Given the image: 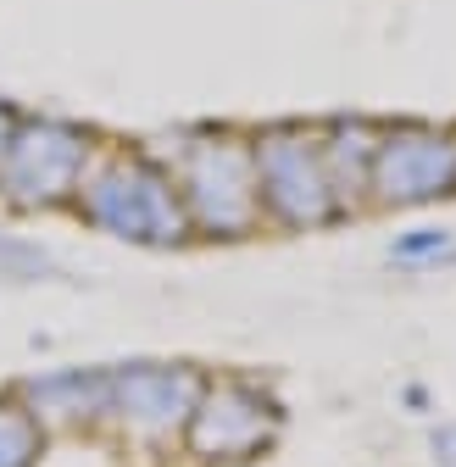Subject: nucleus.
Returning <instances> with one entry per match:
<instances>
[{
	"mask_svg": "<svg viewBox=\"0 0 456 467\" xmlns=\"http://www.w3.org/2000/svg\"><path fill=\"white\" fill-rule=\"evenodd\" d=\"M39 456V429L23 406H0V467H34Z\"/></svg>",
	"mask_w": 456,
	"mask_h": 467,
	"instance_id": "obj_10",
	"label": "nucleus"
},
{
	"mask_svg": "<svg viewBox=\"0 0 456 467\" xmlns=\"http://www.w3.org/2000/svg\"><path fill=\"white\" fill-rule=\"evenodd\" d=\"M429 451H434L440 467H456V423H440V429L429 434Z\"/></svg>",
	"mask_w": 456,
	"mask_h": 467,
	"instance_id": "obj_11",
	"label": "nucleus"
},
{
	"mask_svg": "<svg viewBox=\"0 0 456 467\" xmlns=\"http://www.w3.org/2000/svg\"><path fill=\"white\" fill-rule=\"evenodd\" d=\"M173 184L184 195L190 228L212 240H240L262 223V195H256V150L240 134H201L195 145L179 150Z\"/></svg>",
	"mask_w": 456,
	"mask_h": 467,
	"instance_id": "obj_2",
	"label": "nucleus"
},
{
	"mask_svg": "<svg viewBox=\"0 0 456 467\" xmlns=\"http://www.w3.org/2000/svg\"><path fill=\"white\" fill-rule=\"evenodd\" d=\"M201 379L190 368H161V362H140L129 373H111V412L118 423L140 440H167L179 434L201 400Z\"/></svg>",
	"mask_w": 456,
	"mask_h": 467,
	"instance_id": "obj_6",
	"label": "nucleus"
},
{
	"mask_svg": "<svg viewBox=\"0 0 456 467\" xmlns=\"http://www.w3.org/2000/svg\"><path fill=\"white\" fill-rule=\"evenodd\" d=\"M389 256L401 262V267H434V262H451V256H456V234H451V228H434V223L407 228V234H395V240H389Z\"/></svg>",
	"mask_w": 456,
	"mask_h": 467,
	"instance_id": "obj_9",
	"label": "nucleus"
},
{
	"mask_svg": "<svg viewBox=\"0 0 456 467\" xmlns=\"http://www.w3.org/2000/svg\"><path fill=\"white\" fill-rule=\"evenodd\" d=\"M445 195H456V134H440L429 123L378 129L368 201L384 212H412Z\"/></svg>",
	"mask_w": 456,
	"mask_h": 467,
	"instance_id": "obj_4",
	"label": "nucleus"
},
{
	"mask_svg": "<svg viewBox=\"0 0 456 467\" xmlns=\"http://www.w3.org/2000/svg\"><path fill=\"white\" fill-rule=\"evenodd\" d=\"M256 195H262V217L284 223V228H317L339 217L328 167H323V145L301 129H273L256 145Z\"/></svg>",
	"mask_w": 456,
	"mask_h": 467,
	"instance_id": "obj_3",
	"label": "nucleus"
},
{
	"mask_svg": "<svg viewBox=\"0 0 456 467\" xmlns=\"http://www.w3.org/2000/svg\"><path fill=\"white\" fill-rule=\"evenodd\" d=\"M12 190L23 206H50L56 195H67L84 184V161H89V134L62 129V123H39L17 134L12 145Z\"/></svg>",
	"mask_w": 456,
	"mask_h": 467,
	"instance_id": "obj_7",
	"label": "nucleus"
},
{
	"mask_svg": "<svg viewBox=\"0 0 456 467\" xmlns=\"http://www.w3.org/2000/svg\"><path fill=\"white\" fill-rule=\"evenodd\" d=\"M184 429H190V451L201 462H251L278 434V406L240 379H223V384L201 389Z\"/></svg>",
	"mask_w": 456,
	"mask_h": 467,
	"instance_id": "obj_5",
	"label": "nucleus"
},
{
	"mask_svg": "<svg viewBox=\"0 0 456 467\" xmlns=\"http://www.w3.org/2000/svg\"><path fill=\"white\" fill-rule=\"evenodd\" d=\"M78 212L95 228L118 234V240H134V245H179L190 234V212H184L173 172H161L145 156L100 161V172L78 195Z\"/></svg>",
	"mask_w": 456,
	"mask_h": 467,
	"instance_id": "obj_1",
	"label": "nucleus"
},
{
	"mask_svg": "<svg viewBox=\"0 0 456 467\" xmlns=\"http://www.w3.org/2000/svg\"><path fill=\"white\" fill-rule=\"evenodd\" d=\"M34 400L56 418L89 423V418L111 412V373H56V379L34 384Z\"/></svg>",
	"mask_w": 456,
	"mask_h": 467,
	"instance_id": "obj_8",
	"label": "nucleus"
}]
</instances>
